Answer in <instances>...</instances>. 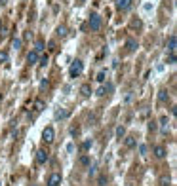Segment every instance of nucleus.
Returning a JSON list of instances; mask_svg holds the SVG:
<instances>
[{
  "label": "nucleus",
  "mask_w": 177,
  "mask_h": 186,
  "mask_svg": "<svg viewBox=\"0 0 177 186\" xmlns=\"http://www.w3.org/2000/svg\"><path fill=\"white\" fill-rule=\"evenodd\" d=\"M90 29L91 31H99V29H101V19H99L97 13H91L90 15Z\"/></svg>",
  "instance_id": "f257e3e1"
},
{
  "label": "nucleus",
  "mask_w": 177,
  "mask_h": 186,
  "mask_svg": "<svg viewBox=\"0 0 177 186\" xmlns=\"http://www.w3.org/2000/svg\"><path fill=\"white\" fill-rule=\"evenodd\" d=\"M80 72H82V61H74L71 67V76L74 78V76H78Z\"/></svg>",
  "instance_id": "f03ea898"
},
{
  "label": "nucleus",
  "mask_w": 177,
  "mask_h": 186,
  "mask_svg": "<svg viewBox=\"0 0 177 186\" xmlns=\"http://www.w3.org/2000/svg\"><path fill=\"white\" fill-rule=\"evenodd\" d=\"M59 184H61V175H59V173L50 175V179H48V186H59Z\"/></svg>",
  "instance_id": "7ed1b4c3"
},
{
  "label": "nucleus",
  "mask_w": 177,
  "mask_h": 186,
  "mask_svg": "<svg viewBox=\"0 0 177 186\" xmlns=\"http://www.w3.org/2000/svg\"><path fill=\"white\" fill-rule=\"evenodd\" d=\"M42 137H44L46 143H51V141H54V127H46L44 133H42Z\"/></svg>",
  "instance_id": "20e7f679"
},
{
  "label": "nucleus",
  "mask_w": 177,
  "mask_h": 186,
  "mask_svg": "<svg viewBox=\"0 0 177 186\" xmlns=\"http://www.w3.org/2000/svg\"><path fill=\"white\" fill-rule=\"evenodd\" d=\"M36 161H38V163H46L48 161V152L46 150H38L36 152Z\"/></svg>",
  "instance_id": "39448f33"
},
{
  "label": "nucleus",
  "mask_w": 177,
  "mask_h": 186,
  "mask_svg": "<svg viewBox=\"0 0 177 186\" xmlns=\"http://www.w3.org/2000/svg\"><path fill=\"white\" fill-rule=\"evenodd\" d=\"M131 4V0H116V8L118 10H128Z\"/></svg>",
  "instance_id": "423d86ee"
},
{
  "label": "nucleus",
  "mask_w": 177,
  "mask_h": 186,
  "mask_svg": "<svg viewBox=\"0 0 177 186\" xmlns=\"http://www.w3.org/2000/svg\"><path fill=\"white\" fill-rule=\"evenodd\" d=\"M126 48H128V51H135V50H137V40H133V38H128Z\"/></svg>",
  "instance_id": "0eeeda50"
},
{
  "label": "nucleus",
  "mask_w": 177,
  "mask_h": 186,
  "mask_svg": "<svg viewBox=\"0 0 177 186\" xmlns=\"http://www.w3.org/2000/svg\"><path fill=\"white\" fill-rule=\"evenodd\" d=\"M168 51H170V53L175 51V34H171L170 40H168Z\"/></svg>",
  "instance_id": "6e6552de"
},
{
  "label": "nucleus",
  "mask_w": 177,
  "mask_h": 186,
  "mask_svg": "<svg viewBox=\"0 0 177 186\" xmlns=\"http://www.w3.org/2000/svg\"><path fill=\"white\" fill-rule=\"evenodd\" d=\"M154 156L162 160V158L166 156V148H164V146H154Z\"/></svg>",
  "instance_id": "1a4fd4ad"
},
{
  "label": "nucleus",
  "mask_w": 177,
  "mask_h": 186,
  "mask_svg": "<svg viewBox=\"0 0 177 186\" xmlns=\"http://www.w3.org/2000/svg\"><path fill=\"white\" fill-rule=\"evenodd\" d=\"M36 59H38V51H31V53L27 55V61H29L31 65H33V63H36Z\"/></svg>",
  "instance_id": "9d476101"
},
{
  "label": "nucleus",
  "mask_w": 177,
  "mask_h": 186,
  "mask_svg": "<svg viewBox=\"0 0 177 186\" xmlns=\"http://www.w3.org/2000/svg\"><path fill=\"white\" fill-rule=\"evenodd\" d=\"M170 182H171V180H170V177H168V175H164L162 179H160V186H170Z\"/></svg>",
  "instance_id": "9b49d317"
},
{
  "label": "nucleus",
  "mask_w": 177,
  "mask_h": 186,
  "mask_svg": "<svg viewBox=\"0 0 177 186\" xmlns=\"http://www.w3.org/2000/svg\"><path fill=\"white\" fill-rule=\"evenodd\" d=\"M124 135H126V129H124L122 125H120V127H116V137H118V139H122Z\"/></svg>",
  "instance_id": "f8f14e48"
},
{
  "label": "nucleus",
  "mask_w": 177,
  "mask_h": 186,
  "mask_svg": "<svg viewBox=\"0 0 177 186\" xmlns=\"http://www.w3.org/2000/svg\"><path fill=\"white\" fill-rule=\"evenodd\" d=\"M126 146L128 148H133L135 146V139H133V137H128V139H126Z\"/></svg>",
  "instance_id": "ddd939ff"
},
{
  "label": "nucleus",
  "mask_w": 177,
  "mask_h": 186,
  "mask_svg": "<svg viewBox=\"0 0 177 186\" xmlns=\"http://www.w3.org/2000/svg\"><path fill=\"white\" fill-rule=\"evenodd\" d=\"M57 34H59V36H65V34H67V27H65V25H61V27L57 29Z\"/></svg>",
  "instance_id": "4468645a"
},
{
  "label": "nucleus",
  "mask_w": 177,
  "mask_h": 186,
  "mask_svg": "<svg viewBox=\"0 0 177 186\" xmlns=\"http://www.w3.org/2000/svg\"><path fill=\"white\" fill-rule=\"evenodd\" d=\"M80 91H82L84 97H88V95H90V86H82V89H80Z\"/></svg>",
  "instance_id": "2eb2a0df"
},
{
  "label": "nucleus",
  "mask_w": 177,
  "mask_h": 186,
  "mask_svg": "<svg viewBox=\"0 0 177 186\" xmlns=\"http://www.w3.org/2000/svg\"><path fill=\"white\" fill-rule=\"evenodd\" d=\"M44 50V42H42V40H38V42H36V50L34 51H42Z\"/></svg>",
  "instance_id": "dca6fc26"
},
{
  "label": "nucleus",
  "mask_w": 177,
  "mask_h": 186,
  "mask_svg": "<svg viewBox=\"0 0 177 186\" xmlns=\"http://www.w3.org/2000/svg\"><path fill=\"white\" fill-rule=\"evenodd\" d=\"M80 163H82V165H88V163H90V158H88V156H82V158H80Z\"/></svg>",
  "instance_id": "f3484780"
},
{
  "label": "nucleus",
  "mask_w": 177,
  "mask_h": 186,
  "mask_svg": "<svg viewBox=\"0 0 177 186\" xmlns=\"http://www.w3.org/2000/svg\"><path fill=\"white\" fill-rule=\"evenodd\" d=\"M168 63H170V65L175 63V53H170V55H168Z\"/></svg>",
  "instance_id": "a211bd4d"
},
{
  "label": "nucleus",
  "mask_w": 177,
  "mask_h": 186,
  "mask_svg": "<svg viewBox=\"0 0 177 186\" xmlns=\"http://www.w3.org/2000/svg\"><path fill=\"white\" fill-rule=\"evenodd\" d=\"M160 101H168V95H166V91H160Z\"/></svg>",
  "instance_id": "6ab92c4d"
},
{
  "label": "nucleus",
  "mask_w": 177,
  "mask_h": 186,
  "mask_svg": "<svg viewBox=\"0 0 177 186\" xmlns=\"http://www.w3.org/2000/svg\"><path fill=\"white\" fill-rule=\"evenodd\" d=\"M103 80H105V72H99L97 74V82H103Z\"/></svg>",
  "instance_id": "aec40b11"
},
{
  "label": "nucleus",
  "mask_w": 177,
  "mask_h": 186,
  "mask_svg": "<svg viewBox=\"0 0 177 186\" xmlns=\"http://www.w3.org/2000/svg\"><path fill=\"white\" fill-rule=\"evenodd\" d=\"M90 146H91V143H90V141H86V143L82 144V150H88V148H90Z\"/></svg>",
  "instance_id": "412c9836"
},
{
  "label": "nucleus",
  "mask_w": 177,
  "mask_h": 186,
  "mask_svg": "<svg viewBox=\"0 0 177 186\" xmlns=\"http://www.w3.org/2000/svg\"><path fill=\"white\" fill-rule=\"evenodd\" d=\"M139 152H141V154H147V144H141V146H139Z\"/></svg>",
  "instance_id": "4be33fe9"
},
{
  "label": "nucleus",
  "mask_w": 177,
  "mask_h": 186,
  "mask_svg": "<svg viewBox=\"0 0 177 186\" xmlns=\"http://www.w3.org/2000/svg\"><path fill=\"white\" fill-rule=\"evenodd\" d=\"M107 182V177H99V186H105Z\"/></svg>",
  "instance_id": "5701e85b"
},
{
  "label": "nucleus",
  "mask_w": 177,
  "mask_h": 186,
  "mask_svg": "<svg viewBox=\"0 0 177 186\" xmlns=\"http://www.w3.org/2000/svg\"><path fill=\"white\" fill-rule=\"evenodd\" d=\"M6 59H8V53H6V51H2V53H0V61H6Z\"/></svg>",
  "instance_id": "b1692460"
},
{
  "label": "nucleus",
  "mask_w": 177,
  "mask_h": 186,
  "mask_svg": "<svg viewBox=\"0 0 177 186\" xmlns=\"http://www.w3.org/2000/svg\"><path fill=\"white\" fill-rule=\"evenodd\" d=\"M40 65H42V67H44V65H48V55H44V57H42V61H40Z\"/></svg>",
  "instance_id": "393cba45"
},
{
  "label": "nucleus",
  "mask_w": 177,
  "mask_h": 186,
  "mask_svg": "<svg viewBox=\"0 0 177 186\" xmlns=\"http://www.w3.org/2000/svg\"><path fill=\"white\" fill-rule=\"evenodd\" d=\"M21 46V40H14V48H19Z\"/></svg>",
  "instance_id": "a878e982"
},
{
  "label": "nucleus",
  "mask_w": 177,
  "mask_h": 186,
  "mask_svg": "<svg viewBox=\"0 0 177 186\" xmlns=\"http://www.w3.org/2000/svg\"><path fill=\"white\" fill-rule=\"evenodd\" d=\"M78 2H80V4H82V2H84V0H78Z\"/></svg>",
  "instance_id": "bb28decb"
}]
</instances>
